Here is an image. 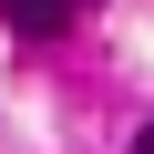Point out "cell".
Returning <instances> with one entry per match:
<instances>
[{"label": "cell", "instance_id": "2", "mask_svg": "<svg viewBox=\"0 0 154 154\" xmlns=\"http://www.w3.org/2000/svg\"><path fill=\"white\" fill-rule=\"evenodd\" d=\"M134 154H154V123H144V134H134Z\"/></svg>", "mask_w": 154, "mask_h": 154}, {"label": "cell", "instance_id": "1", "mask_svg": "<svg viewBox=\"0 0 154 154\" xmlns=\"http://www.w3.org/2000/svg\"><path fill=\"white\" fill-rule=\"evenodd\" d=\"M0 21H11L21 41H62L72 21H82V0H0Z\"/></svg>", "mask_w": 154, "mask_h": 154}]
</instances>
